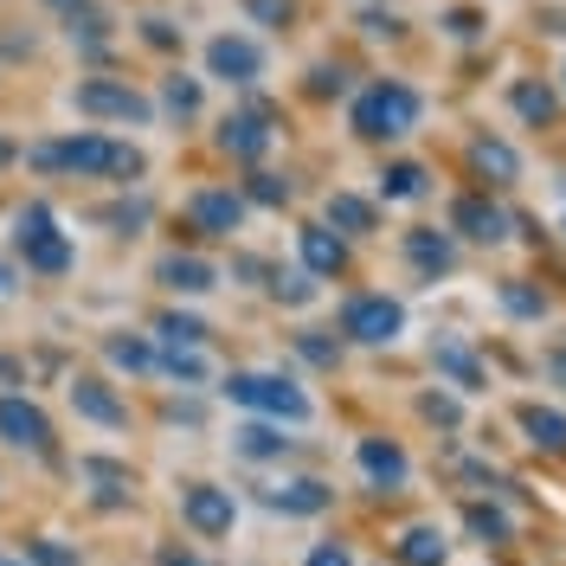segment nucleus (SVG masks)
<instances>
[{"label": "nucleus", "mask_w": 566, "mask_h": 566, "mask_svg": "<svg viewBox=\"0 0 566 566\" xmlns=\"http://www.w3.org/2000/svg\"><path fill=\"white\" fill-rule=\"evenodd\" d=\"M45 7H52V13L65 20V13H77V7H91V0H45Z\"/></svg>", "instance_id": "nucleus-46"}, {"label": "nucleus", "mask_w": 566, "mask_h": 566, "mask_svg": "<svg viewBox=\"0 0 566 566\" xmlns=\"http://www.w3.org/2000/svg\"><path fill=\"white\" fill-rule=\"evenodd\" d=\"M161 104L175 109V116H193V109H200V84H193V77H168V84H161Z\"/></svg>", "instance_id": "nucleus-34"}, {"label": "nucleus", "mask_w": 566, "mask_h": 566, "mask_svg": "<svg viewBox=\"0 0 566 566\" xmlns=\"http://www.w3.org/2000/svg\"><path fill=\"white\" fill-rule=\"evenodd\" d=\"M515 424H522V438H528L534 451H547V458H566V412H554V406H522L515 412Z\"/></svg>", "instance_id": "nucleus-19"}, {"label": "nucleus", "mask_w": 566, "mask_h": 566, "mask_svg": "<svg viewBox=\"0 0 566 566\" xmlns=\"http://www.w3.org/2000/svg\"><path fill=\"white\" fill-rule=\"evenodd\" d=\"M245 200H258V207H283V200H290V180L251 175V180H245Z\"/></svg>", "instance_id": "nucleus-36"}, {"label": "nucleus", "mask_w": 566, "mask_h": 566, "mask_svg": "<svg viewBox=\"0 0 566 566\" xmlns=\"http://www.w3.org/2000/svg\"><path fill=\"white\" fill-rule=\"evenodd\" d=\"M419 91L412 84H399V77H380V84H367L360 97H354V136L360 142H399L419 129Z\"/></svg>", "instance_id": "nucleus-2"}, {"label": "nucleus", "mask_w": 566, "mask_h": 566, "mask_svg": "<svg viewBox=\"0 0 566 566\" xmlns=\"http://www.w3.org/2000/svg\"><path fill=\"white\" fill-rule=\"evenodd\" d=\"M65 33L77 39V45H104V39H109V20L97 13V7H77V13H65Z\"/></svg>", "instance_id": "nucleus-32"}, {"label": "nucleus", "mask_w": 566, "mask_h": 566, "mask_svg": "<svg viewBox=\"0 0 566 566\" xmlns=\"http://www.w3.org/2000/svg\"><path fill=\"white\" fill-rule=\"evenodd\" d=\"M155 277L168 283L175 296H207V290H219V271H212L207 258H193V251H168L155 264Z\"/></svg>", "instance_id": "nucleus-17"}, {"label": "nucleus", "mask_w": 566, "mask_h": 566, "mask_svg": "<svg viewBox=\"0 0 566 566\" xmlns=\"http://www.w3.org/2000/svg\"><path fill=\"white\" fill-rule=\"evenodd\" d=\"M296 251H303V271L310 277H342L348 271V239L335 226H303L296 232Z\"/></svg>", "instance_id": "nucleus-13"}, {"label": "nucleus", "mask_w": 566, "mask_h": 566, "mask_svg": "<svg viewBox=\"0 0 566 566\" xmlns=\"http://www.w3.org/2000/svg\"><path fill=\"white\" fill-rule=\"evenodd\" d=\"M180 522L200 534V541H219V534H232V522H239V502H232V490H219V483H187L180 490Z\"/></svg>", "instance_id": "nucleus-7"}, {"label": "nucleus", "mask_w": 566, "mask_h": 566, "mask_svg": "<svg viewBox=\"0 0 566 566\" xmlns=\"http://www.w3.org/2000/svg\"><path fill=\"white\" fill-rule=\"evenodd\" d=\"M541 367H547V380H554V387L566 392V348H554L547 360H541Z\"/></svg>", "instance_id": "nucleus-45"}, {"label": "nucleus", "mask_w": 566, "mask_h": 566, "mask_svg": "<svg viewBox=\"0 0 566 566\" xmlns=\"http://www.w3.org/2000/svg\"><path fill=\"white\" fill-rule=\"evenodd\" d=\"M27 161L45 168V175H91V180H136L148 161L142 148L129 142H109V136H65V142H39L27 148Z\"/></svg>", "instance_id": "nucleus-1"}, {"label": "nucleus", "mask_w": 566, "mask_h": 566, "mask_svg": "<svg viewBox=\"0 0 566 566\" xmlns=\"http://www.w3.org/2000/svg\"><path fill=\"white\" fill-rule=\"evenodd\" d=\"M271 290H277L283 303H310V296H316L310 271H277V277H271Z\"/></svg>", "instance_id": "nucleus-38"}, {"label": "nucleus", "mask_w": 566, "mask_h": 566, "mask_svg": "<svg viewBox=\"0 0 566 566\" xmlns=\"http://www.w3.org/2000/svg\"><path fill=\"white\" fill-rule=\"evenodd\" d=\"M7 161H13V142H0V168H7Z\"/></svg>", "instance_id": "nucleus-48"}, {"label": "nucleus", "mask_w": 566, "mask_h": 566, "mask_svg": "<svg viewBox=\"0 0 566 566\" xmlns=\"http://www.w3.org/2000/svg\"><path fill=\"white\" fill-rule=\"evenodd\" d=\"M155 335H161V342H168V348H207V322L200 316H161L155 322Z\"/></svg>", "instance_id": "nucleus-31"}, {"label": "nucleus", "mask_w": 566, "mask_h": 566, "mask_svg": "<svg viewBox=\"0 0 566 566\" xmlns=\"http://www.w3.org/2000/svg\"><path fill=\"white\" fill-rule=\"evenodd\" d=\"M296 348L310 354L316 367H335V360H342V348H328V342H316V335H296Z\"/></svg>", "instance_id": "nucleus-43"}, {"label": "nucleus", "mask_w": 566, "mask_h": 566, "mask_svg": "<svg viewBox=\"0 0 566 566\" xmlns=\"http://www.w3.org/2000/svg\"><path fill=\"white\" fill-rule=\"evenodd\" d=\"M392 554H399V566H451V541L438 528H406Z\"/></svg>", "instance_id": "nucleus-24"}, {"label": "nucleus", "mask_w": 566, "mask_h": 566, "mask_svg": "<svg viewBox=\"0 0 566 566\" xmlns=\"http://www.w3.org/2000/svg\"><path fill=\"white\" fill-rule=\"evenodd\" d=\"M155 367H161L168 380H180V387H200V380H207V360H200V348H161V354H155Z\"/></svg>", "instance_id": "nucleus-30"}, {"label": "nucleus", "mask_w": 566, "mask_h": 566, "mask_svg": "<svg viewBox=\"0 0 566 566\" xmlns=\"http://www.w3.org/2000/svg\"><path fill=\"white\" fill-rule=\"evenodd\" d=\"M509 104H515V116L534 123V129H554V123H560V91L541 84V77H522V84L509 91Z\"/></svg>", "instance_id": "nucleus-20"}, {"label": "nucleus", "mask_w": 566, "mask_h": 566, "mask_svg": "<svg viewBox=\"0 0 566 566\" xmlns=\"http://www.w3.org/2000/svg\"><path fill=\"white\" fill-rule=\"evenodd\" d=\"M424 187H431V175H424L419 161H392L387 175H380V193L387 200H419Z\"/></svg>", "instance_id": "nucleus-29"}, {"label": "nucleus", "mask_w": 566, "mask_h": 566, "mask_svg": "<svg viewBox=\"0 0 566 566\" xmlns=\"http://www.w3.org/2000/svg\"><path fill=\"white\" fill-rule=\"evenodd\" d=\"M348 91V71L342 65H316L310 71V97H342Z\"/></svg>", "instance_id": "nucleus-39"}, {"label": "nucleus", "mask_w": 566, "mask_h": 566, "mask_svg": "<svg viewBox=\"0 0 566 566\" xmlns=\"http://www.w3.org/2000/svg\"><path fill=\"white\" fill-rule=\"evenodd\" d=\"M226 399L245 406L258 419H277V424H303L310 419V392L283 374H226Z\"/></svg>", "instance_id": "nucleus-3"}, {"label": "nucleus", "mask_w": 566, "mask_h": 566, "mask_svg": "<svg viewBox=\"0 0 566 566\" xmlns=\"http://www.w3.org/2000/svg\"><path fill=\"white\" fill-rule=\"evenodd\" d=\"M232 444H239V458H258V463H271V458H290V438H283V424L271 419H251L232 431Z\"/></svg>", "instance_id": "nucleus-23"}, {"label": "nucleus", "mask_w": 566, "mask_h": 566, "mask_svg": "<svg viewBox=\"0 0 566 566\" xmlns=\"http://www.w3.org/2000/svg\"><path fill=\"white\" fill-rule=\"evenodd\" d=\"M142 39L155 45V52H175L180 33H175V20H142Z\"/></svg>", "instance_id": "nucleus-41"}, {"label": "nucleus", "mask_w": 566, "mask_h": 566, "mask_svg": "<svg viewBox=\"0 0 566 566\" xmlns=\"http://www.w3.org/2000/svg\"><path fill=\"white\" fill-rule=\"evenodd\" d=\"M0 438L45 458V451H52V419H45V406L20 399V392H0Z\"/></svg>", "instance_id": "nucleus-8"}, {"label": "nucleus", "mask_w": 566, "mask_h": 566, "mask_svg": "<svg viewBox=\"0 0 566 566\" xmlns=\"http://www.w3.org/2000/svg\"><path fill=\"white\" fill-rule=\"evenodd\" d=\"M71 104H77V116H97V123H148L155 116V104L123 77H84L71 91Z\"/></svg>", "instance_id": "nucleus-5"}, {"label": "nucleus", "mask_w": 566, "mask_h": 566, "mask_svg": "<svg viewBox=\"0 0 566 566\" xmlns=\"http://www.w3.org/2000/svg\"><path fill=\"white\" fill-rule=\"evenodd\" d=\"M419 412H424L431 424H444V431H458V424H463V406L451 399V392H424V399H419Z\"/></svg>", "instance_id": "nucleus-35"}, {"label": "nucleus", "mask_w": 566, "mask_h": 566, "mask_svg": "<svg viewBox=\"0 0 566 566\" xmlns=\"http://www.w3.org/2000/svg\"><path fill=\"white\" fill-rule=\"evenodd\" d=\"M406 258L419 264L424 277H444V271H458V245H451V232H406Z\"/></svg>", "instance_id": "nucleus-21"}, {"label": "nucleus", "mask_w": 566, "mask_h": 566, "mask_svg": "<svg viewBox=\"0 0 566 566\" xmlns=\"http://www.w3.org/2000/svg\"><path fill=\"white\" fill-rule=\"evenodd\" d=\"M495 296H502V310H509V316H522V322L547 316V290H534V283H522V277H509Z\"/></svg>", "instance_id": "nucleus-28"}, {"label": "nucleus", "mask_w": 566, "mask_h": 566, "mask_svg": "<svg viewBox=\"0 0 566 566\" xmlns=\"http://www.w3.org/2000/svg\"><path fill=\"white\" fill-rule=\"evenodd\" d=\"M470 168H476V180H490V187H515L522 180V155L502 136H476L470 142Z\"/></svg>", "instance_id": "nucleus-18"}, {"label": "nucleus", "mask_w": 566, "mask_h": 566, "mask_svg": "<svg viewBox=\"0 0 566 566\" xmlns=\"http://www.w3.org/2000/svg\"><path fill=\"white\" fill-rule=\"evenodd\" d=\"M463 528L476 534L483 547H509V541H515L509 515H502V509H490V502H470V509H463Z\"/></svg>", "instance_id": "nucleus-27"}, {"label": "nucleus", "mask_w": 566, "mask_h": 566, "mask_svg": "<svg viewBox=\"0 0 566 566\" xmlns=\"http://www.w3.org/2000/svg\"><path fill=\"white\" fill-rule=\"evenodd\" d=\"M13 251L27 258V271H39V277H65L71 271V239L59 232V219H52L45 200H33L13 219Z\"/></svg>", "instance_id": "nucleus-4"}, {"label": "nucleus", "mask_w": 566, "mask_h": 566, "mask_svg": "<svg viewBox=\"0 0 566 566\" xmlns=\"http://www.w3.org/2000/svg\"><path fill=\"white\" fill-rule=\"evenodd\" d=\"M431 367H438L458 392H483V360L470 348H458V342H438V348H431Z\"/></svg>", "instance_id": "nucleus-22"}, {"label": "nucleus", "mask_w": 566, "mask_h": 566, "mask_svg": "<svg viewBox=\"0 0 566 566\" xmlns=\"http://www.w3.org/2000/svg\"><path fill=\"white\" fill-rule=\"evenodd\" d=\"M354 458H360V470H367L374 490H406V476H412V458H406L392 438H360Z\"/></svg>", "instance_id": "nucleus-14"}, {"label": "nucleus", "mask_w": 566, "mask_h": 566, "mask_svg": "<svg viewBox=\"0 0 566 566\" xmlns=\"http://www.w3.org/2000/svg\"><path fill=\"white\" fill-rule=\"evenodd\" d=\"M444 27H451L458 39H476V33H483V13H476V7H451V13H444Z\"/></svg>", "instance_id": "nucleus-40"}, {"label": "nucleus", "mask_w": 566, "mask_h": 566, "mask_svg": "<svg viewBox=\"0 0 566 566\" xmlns=\"http://www.w3.org/2000/svg\"><path fill=\"white\" fill-rule=\"evenodd\" d=\"M71 406H77V419L104 424V431H123L129 424V406L109 392V380H97V374H77L71 380Z\"/></svg>", "instance_id": "nucleus-12"}, {"label": "nucleus", "mask_w": 566, "mask_h": 566, "mask_svg": "<svg viewBox=\"0 0 566 566\" xmlns=\"http://www.w3.org/2000/svg\"><path fill=\"white\" fill-rule=\"evenodd\" d=\"M328 226H335L342 239L374 232V200H360V193H328Z\"/></svg>", "instance_id": "nucleus-25"}, {"label": "nucleus", "mask_w": 566, "mask_h": 566, "mask_svg": "<svg viewBox=\"0 0 566 566\" xmlns=\"http://www.w3.org/2000/svg\"><path fill=\"white\" fill-rule=\"evenodd\" d=\"M310 566H354V554H348V541H322L316 554H310Z\"/></svg>", "instance_id": "nucleus-42"}, {"label": "nucleus", "mask_w": 566, "mask_h": 566, "mask_svg": "<svg viewBox=\"0 0 566 566\" xmlns=\"http://www.w3.org/2000/svg\"><path fill=\"white\" fill-rule=\"evenodd\" d=\"M20 566H33V560H20Z\"/></svg>", "instance_id": "nucleus-49"}, {"label": "nucleus", "mask_w": 566, "mask_h": 566, "mask_svg": "<svg viewBox=\"0 0 566 566\" xmlns=\"http://www.w3.org/2000/svg\"><path fill=\"white\" fill-rule=\"evenodd\" d=\"M104 360L123 367V374H148L155 367V348H148V335H104Z\"/></svg>", "instance_id": "nucleus-26"}, {"label": "nucleus", "mask_w": 566, "mask_h": 566, "mask_svg": "<svg viewBox=\"0 0 566 566\" xmlns=\"http://www.w3.org/2000/svg\"><path fill=\"white\" fill-rule=\"evenodd\" d=\"M264 509H277V515H328L335 509V490L322 476H296V483L264 490Z\"/></svg>", "instance_id": "nucleus-16"}, {"label": "nucleus", "mask_w": 566, "mask_h": 566, "mask_svg": "<svg viewBox=\"0 0 566 566\" xmlns=\"http://www.w3.org/2000/svg\"><path fill=\"white\" fill-rule=\"evenodd\" d=\"M451 232H463L470 245H502L509 239V212L495 207L490 193H463L451 207Z\"/></svg>", "instance_id": "nucleus-11"}, {"label": "nucleus", "mask_w": 566, "mask_h": 566, "mask_svg": "<svg viewBox=\"0 0 566 566\" xmlns=\"http://www.w3.org/2000/svg\"><path fill=\"white\" fill-rule=\"evenodd\" d=\"M342 335L360 342V348H387L406 335V310L392 303V296H348V310H342Z\"/></svg>", "instance_id": "nucleus-6"}, {"label": "nucleus", "mask_w": 566, "mask_h": 566, "mask_svg": "<svg viewBox=\"0 0 566 566\" xmlns=\"http://www.w3.org/2000/svg\"><path fill=\"white\" fill-rule=\"evenodd\" d=\"M245 13L258 27H290L296 20V0H245Z\"/></svg>", "instance_id": "nucleus-37"}, {"label": "nucleus", "mask_w": 566, "mask_h": 566, "mask_svg": "<svg viewBox=\"0 0 566 566\" xmlns=\"http://www.w3.org/2000/svg\"><path fill=\"white\" fill-rule=\"evenodd\" d=\"M207 71L226 77V84H258V77H264V52H258V39H245V33H219L207 45Z\"/></svg>", "instance_id": "nucleus-10"}, {"label": "nucleus", "mask_w": 566, "mask_h": 566, "mask_svg": "<svg viewBox=\"0 0 566 566\" xmlns=\"http://www.w3.org/2000/svg\"><path fill=\"white\" fill-rule=\"evenodd\" d=\"M155 566H207V560H200L193 547H175V541H168V547H155Z\"/></svg>", "instance_id": "nucleus-44"}, {"label": "nucleus", "mask_w": 566, "mask_h": 566, "mask_svg": "<svg viewBox=\"0 0 566 566\" xmlns=\"http://www.w3.org/2000/svg\"><path fill=\"white\" fill-rule=\"evenodd\" d=\"M7 290H13V271H7V264H0V296H7Z\"/></svg>", "instance_id": "nucleus-47"}, {"label": "nucleus", "mask_w": 566, "mask_h": 566, "mask_svg": "<svg viewBox=\"0 0 566 566\" xmlns=\"http://www.w3.org/2000/svg\"><path fill=\"white\" fill-rule=\"evenodd\" d=\"M27 560H33V566H84V560H77V547L52 541V534H33V541H27Z\"/></svg>", "instance_id": "nucleus-33"}, {"label": "nucleus", "mask_w": 566, "mask_h": 566, "mask_svg": "<svg viewBox=\"0 0 566 566\" xmlns=\"http://www.w3.org/2000/svg\"><path fill=\"white\" fill-rule=\"evenodd\" d=\"M187 219H193V232H207V239H232V232L245 226V193H232V187H200V193L187 200Z\"/></svg>", "instance_id": "nucleus-9"}, {"label": "nucleus", "mask_w": 566, "mask_h": 566, "mask_svg": "<svg viewBox=\"0 0 566 566\" xmlns=\"http://www.w3.org/2000/svg\"><path fill=\"white\" fill-rule=\"evenodd\" d=\"M219 148H226L232 161H264V155H271V123H264L258 109H239V116L219 123Z\"/></svg>", "instance_id": "nucleus-15"}]
</instances>
